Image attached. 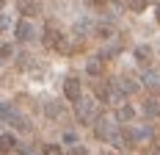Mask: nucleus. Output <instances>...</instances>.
Instances as JSON below:
<instances>
[{
    "label": "nucleus",
    "mask_w": 160,
    "mask_h": 155,
    "mask_svg": "<svg viewBox=\"0 0 160 155\" xmlns=\"http://www.w3.org/2000/svg\"><path fill=\"white\" fill-rule=\"evenodd\" d=\"M158 111H160V105L155 103V100H146L144 103V114H158Z\"/></svg>",
    "instance_id": "obj_12"
},
{
    "label": "nucleus",
    "mask_w": 160,
    "mask_h": 155,
    "mask_svg": "<svg viewBox=\"0 0 160 155\" xmlns=\"http://www.w3.org/2000/svg\"><path fill=\"white\" fill-rule=\"evenodd\" d=\"M146 3H149V0H127V8L138 14V11H144V8H146Z\"/></svg>",
    "instance_id": "obj_8"
},
{
    "label": "nucleus",
    "mask_w": 160,
    "mask_h": 155,
    "mask_svg": "<svg viewBox=\"0 0 160 155\" xmlns=\"http://www.w3.org/2000/svg\"><path fill=\"white\" fill-rule=\"evenodd\" d=\"M111 33H113L111 25H99V28H97V36H99V39H111Z\"/></svg>",
    "instance_id": "obj_11"
},
{
    "label": "nucleus",
    "mask_w": 160,
    "mask_h": 155,
    "mask_svg": "<svg viewBox=\"0 0 160 155\" xmlns=\"http://www.w3.org/2000/svg\"><path fill=\"white\" fill-rule=\"evenodd\" d=\"M158 22H160V14H158Z\"/></svg>",
    "instance_id": "obj_16"
},
{
    "label": "nucleus",
    "mask_w": 160,
    "mask_h": 155,
    "mask_svg": "<svg viewBox=\"0 0 160 155\" xmlns=\"http://www.w3.org/2000/svg\"><path fill=\"white\" fill-rule=\"evenodd\" d=\"M69 155H86V147H83V144H75V150H72Z\"/></svg>",
    "instance_id": "obj_15"
},
{
    "label": "nucleus",
    "mask_w": 160,
    "mask_h": 155,
    "mask_svg": "<svg viewBox=\"0 0 160 155\" xmlns=\"http://www.w3.org/2000/svg\"><path fill=\"white\" fill-rule=\"evenodd\" d=\"M116 116H119V119H122V122H124V119H127V122H130V119H132V116H135V111L130 108V105H122V108L116 111Z\"/></svg>",
    "instance_id": "obj_7"
},
{
    "label": "nucleus",
    "mask_w": 160,
    "mask_h": 155,
    "mask_svg": "<svg viewBox=\"0 0 160 155\" xmlns=\"http://www.w3.org/2000/svg\"><path fill=\"white\" fill-rule=\"evenodd\" d=\"M0 6H3V0H0Z\"/></svg>",
    "instance_id": "obj_17"
},
{
    "label": "nucleus",
    "mask_w": 160,
    "mask_h": 155,
    "mask_svg": "<svg viewBox=\"0 0 160 155\" xmlns=\"http://www.w3.org/2000/svg\"><path fill=\"white\" fill-rule=\"evenodd\" d=\"M105 61H108V58H102V56H91V58L86 61V72L91 78H102L105 75Z\"/></svg>",
    "instance_id": "obj_2"
},
{
    "label": "nucleus",
    "mask_w": 160,
    "mask_h": 155,
    "mask_svg": "<svg viewBox=\"0 0 160 155\" xmlns=\"http://www.w3.org/2000/svg\"><path fill=\"white\" fill-rule=\"evenodd\" d=\"M17 6H19V11H22L25 17H33V14H39V11H42V6H39L36 0H19Z\"/></svg>",
    "instance_id": "obj_5"
},
{
    "label": "nucleus",
    "mask_w": 160,
    "mask_h": 155,
    "mask_svg": "<svg viewBox=\"0 0 160 155\" xmlns=\"http://www.w3.org/2000/svg\"><path fill=\"white\" fill-rule=\"evenodd\" d=\"M94 92H97V97L105 103L108 97H111V92H108V86H102V83H94Z\"/></svg>",
    "instance_id": "obj_10"
},
{
    "label": "nucleus",
    "mask_w": 160,
    "mask_h": 155,
    "mask_svg": "<svg viewBox=\"0 0 160 155\" xmlns=\"http://www.w3.org/2000/svg\"><path fill=\"white\" fill-rule=\"evenodd\" d=\"M75 111H78V119H83V122H91V119H94V105H91V100L75 103Z\"/></svg>",
    "instance_id": "obj_4"
},
{
    "label": "nucleus",
    "mask_w": 160,
    "mask_h": 155,
    "mask_svg": "<svg viewBox=\"0 0 160 155\" xmlns=\"http://www.w3.org/2000/svg\"><path fill=\"white\" fill-rule=\"evenodd\" d=\"M17 33H19V39H22V42H28V39H33V25H28V22H19Z\"/></svg>",
    "instance_id": "obj_6"
},
{
    "label": "nucleus",
    "mask_w": 160,
    "mask_h": 155,
    "mask_svg": "<svg viewBox=\"0 0 160 155\" xmlns=\"http://www.w3.org/2000/svg\"><path fill=\"white\" fill-rule=\"evenodd\" d=\"M135 58H138V61H149V58H152V50H149V47H135Z\"/></svg>",
    "instance_id": "obj_9"
},
{
    "label": "nucleus",
    "mask_w": 160,
    "mask_h": 155,
    "mask_svg": "<svg viewBox=\"0 0 160 155\" xmlns=\"http://www.w3.org/2000/svg\"><path fill=\"white\" fill-rule=\"evenodd\" d=\"M86 3H88L91 8H102V11H105V6H108V0H86Z\"/></svg>",
    "instance_id": "obj_14"
},
{
    "label": "nucleus",
    "mask_w": 160,
    "mask_h": 155,
    "mask_svg": "<svg viewBox=\"0 0 160 155\" xmlns=\"http://www.w3.org/2000/svg\"><path fill=\"white\" fill-rule=\"evenodd\" d=\"M11 144H14L11 136H0V150H11Z\"/></svg>",
    "instance_id": "obj_13"
},
{
    "label": "nucleus",
    "mask_w": 160,
    "mask_h": 155,
    "mask_svg": "<svg viewBox=\"0 0 160 155\" xmlns=\"http://www.w3.org/2000/svg\"><path fill=\"white\" fill-rule=\"evenodd\" d=\"M94 133H97V139L102 141H113L116 139V127H113V122H108V119H99L97 122V127H94Z\"/></svg>",
    "instance_id": "obj_3"
},
{
    "label": "nucleus",
    "mask_w": 160,
    "mask_h": 155,
    "mask_svg": "<svg viewBox=\"0 0 160 155\" xmlns=\"http://www.w3.org/2000/svg\"><path fill=\"white\" fill-rule=\"evenodd\" d=\"M64 97L69 103H80V100H83V80H80V78H66Z\"/></svg>",
    "instance_id": "obj_1"
}]
</instances>
